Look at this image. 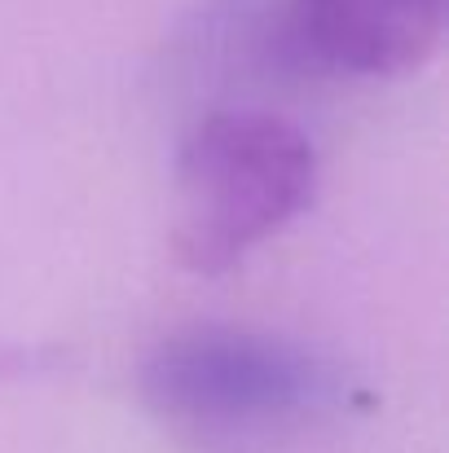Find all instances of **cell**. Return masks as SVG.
<instances>
[{
    "label": "cell",
    "instance_id": "6da1fadb",
    "mask_svg": "<svg viewBox=\"0 0 449 453\" xmlns=\"http://www.w3.org/2000/svg\"><path fill=\"white\" fill-rule=\"evenodd\" d=\"M172 256L190 273H225L283 234L317 189V150L274 111H212L176 150Z\"/></svg>",
    "mask_w": 449,
    "mask_h": 453
},
{
    "label": "cell",
    "instance_id": "7a4b0ae2",
    "mask_svg": "<svg viewBox=\"0 0 449 453\" xmlns=\"http://www.w3.org/2000/svg\"><path fill=\"white\" fill-rule=\"evenodd\" d=\"M137 383L154 414L190 427L308 423L352 401V383L330 357L247 326H190L159 339Z\"/></svg>",
    "mask_w": 449,
    "mask_h": 453
},
{
    "label": "cell",
    "instance_id": "3957f363",
    "mask_svg": "<svg viewBox=\"0 0 449 453\" xmlns=\"http://www.w3.org/2000/svg\"><path fill=\"white\" fill-rule=\"evenodd\" d=\"M445 18L449 0H269L256 40L291 75L392 80L441 49Z\"/></svg>",
    "mask_w": 449,
    "mask_h": 453
}]
</instances>
